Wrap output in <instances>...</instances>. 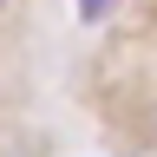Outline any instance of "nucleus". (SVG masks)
I'll return each instance as SVG.
<instances>
[{
    "instance_id": "1",
    "label": "nucleus",
    "mask_w": 157,
    "mask_h": 157,
    "mask_svg": "<svg viewBox=\"0 0 157 157\" xmlns=\"http://www.w3.org/2000/svg\"><path fill=\"white\" fill-rule=\"evenodd\" d=\"M111 13V0H78V20H105Z\"/></svg>"
},
{
    "instance_id": "2",
    "label": "nucleus",
    "mask_w": 157,
    "mask_h": 157,
    "mask_svg": "<svg viewBox=\"0 0 157 157\" xmlns=\"http://www.w3.org/2000/svg\"><path fill=\"white\" fill-rule=\"evenodd\" d=\"M0 7H7V0H0Z\"/></svg>"
}]
</instances>
